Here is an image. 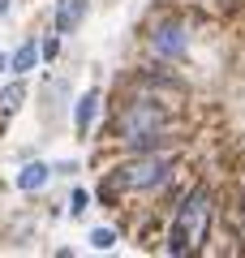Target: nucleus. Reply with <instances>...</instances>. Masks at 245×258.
Instances as JSON below:
<instances>
[{"mask_svg":"<svg viewBox=\"0 0 245 258\" xmlns=\"http://www.w3.org/2000/svg\"><path fill=\"white\" fill-rule=\"evenodd\" d=\"M163 125H168V103H155L151 95H142V99H129L125 108H120V116H116V138L125 142V147H134V142L159 134Z\"/></svg>","mask_w":245,"mask_h":258,"instance_id":"f257e3e1","label":"nucleus"},{"mask_svg":"<svg viewBox=\"0 0 245 258\" xmlns=\"http://www.w3.org/2000/svg\"><path fill=\"white\" fill-rule=\"evenodd\" d=\"M168 172H172V159L168 155H142V159H129L125 168H116L103 189H112V194H120V189L125 194L129 189H159L168 181Z\"/></svg>","mask_w":245,"mask_h":258,"instance_id":"f03ea898","label":"nucleus"},{"mask_svg":"<svg viewBox=\"0 0 245 258\" xmlns=\"http://www.w3.org/2000/svg\"><path fill=\"white\" fill-rule=\"evenodd\" d=\"M207 220H211V194L207 189H194L190 198L181 203V211H176V224H181L194 241H202V237H207Z\"/></svg>","mask_w":245,"mask_h":258,"instance_id":"7ed1b4c3","label":"nucleus"},{"mask_svg":"<svg viewBox=\"0 0 245 258\" xmlns=\"http://www.w3.org/2000/svg\"><path fill=\"white\" fill-rule=\"evenodd\" d=\"M146 43H151V52H159V56H168V60H176V56L185 52V26L181 22H159V26L146 35Z\"/></svg>","mask_w":245,"mask_h":258,"instance_id":"20e7f679","label":"nucleus"},{"mask_svg":"<svg viewBox=\"0 0 245 258\" xmlns=\"http://www.w3.org/2000/svg\"><path fill=\"white\" fill-rule=\"evenodd\" d=\"M82 13H86V0H60V9H56V30L69 35V30L82 22Z\"/></svg>","mask_w":245,"mask_h":258,"instance_id":"39448f33","label":"nucleus"},{"mask_svg":"<svg viewBox=\"0 0 245 258\" xmlns=\"http://www.w3.org/2000/svg\"><path fill=\"white\" fill-rule=\"evenodd\" d=\"M47 176H52V168H47V164H26V168H22V176H18V185H22V189H43Z\"/></svg>","mask_w":245,"mask_h":258,"instance_id":"423d86ee","label":"nucleus"},{"mask_svg":"<svg viewBox=\"0 0 245 258\" xmlns=\"http://www.w3.org/2000/svg\"><path fill=\"white\" fill-rule=\"evenodd\" d=\"M35 60H39V43H35V39H26V43L18 47V56H13V74H26V69H35Z\"/></svg>","mask_w":245,"mask_h":258,"instance_id":"0eeeda50","label":"nucleus"},{"mask_svg":"<svg viewBox=\"0 0 245 258\" xmlns=\"http://www.w3.org/2000/svg\"><path fill=\"white\" fill-rule=\"evenodd\" d=\"M95 112H99V95H82V103H78V129L82 134H86V129H91V120H95Z\"/></svg>","mask_w":245,"mask_h":258,"instance_id":"6e6552de","label":"nucleus"},{"mask_svg":"<svg viewBox=\"0 0 245 258\" xmlns=\"http://www.w3.org/2000/svg\"><path fill=\"white\" fill-rule=\"evenodd\" d=\"M22 99H26V86H22V82H9L5 91H0V112H13Z\"/></svg>","mask_w":245,"mask_h":258,"instance_id":"1a4fd4ad","label":"nucleus"},{"mask_svg":"<svg viewBox=\"0 0 245 258\" xmlns=\"http://www.w3.org/2000/svg\"><path fill=\"white\" fill-rule=\"evenodd\" d=\"M168 249H172V254H190V232H185L181 224H172V232H168Z\"/></svg>","mask_w":245,"mask_h":258,"instance_id":"9d476101","label":"nucleus"},{"mask_svg":"<svg viewBox=\"0 0 245 258\" xmlns=\"http://www.w3.org/2000/svg\"><path fill=\"white\" fill-rule=\"evenodd\" d=\"M91 245L95 249H112V245H116V232H112V228H95L91 232Z\"/></svg>","mask_w":245,"mask_h":258,"instance_id":"9b49d317","label":"nucleus"},{"mask_svg":"<svg viewBox=\"0 0 245 258\" xmlns=\"http://www.w3.org/2000/svg\"><path fill=\"white\" fill-rule=\"evenodd\" d=\"M69 207H73V215L86 211V189H73V194H69Z\"/></svg>","mask_w":245,"mask_h":258,"instance_id":"f8f14e48","label":"nucleus"},{"mask_svg":"<svg viewBox=\"0 0 245 258\" xmlns=\"http://www.w3.org/2000/svg\"><path fill=\"white\" fill-rule=\"evenodd\" d=\"M5 69H13V56H5V52H0V74H5Z\"/></svg>","mask_w":245,"mask_h":258,"instance_id":"ddd939ff","label":"nucleus"},{"mask_svg":"<svg viewBox=\"0 0 245 258\" xmlns=\"http://www.w3.org/2000/svg\"><path fill=\"white\" fill-rule=\"evenodd\" d=\"M5 9H9V0H0V13H5Z\"/></svg>","mask_w":245,"mask_h":258,"instance_id":"4468645a","label":"nucleus"},{"mask_svg":"<svg viewBox=\"0 0 245 258\" xmlns=\"http://www.w3.org/2000/svg\"><path fill=\"white\" fill-rule=\"evenodd\" d=\"M224 5H236V0H224Z\"/></svg>","mask_w":245,"mask_h":258,"instance_id":"2eb2a0df","label":"nucleus"}]
</instances>
